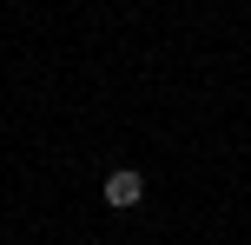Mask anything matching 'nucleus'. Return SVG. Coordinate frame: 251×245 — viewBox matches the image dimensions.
<instances>
[{"label":"nucleus","mask_w":251,"mask_h":245,"mask_svg":"<svg viewBox=\"0 0 251 245\" xmlns=\"http://www.w3.org/2000/svg\"><path fill=\"white\" fill-rule=\"evenodd\" d=\"M139 199H146V172H132V166L106 172V206H113V212H132Z\"/></svg>","instance_id":"obj_1"}]
</instances>
